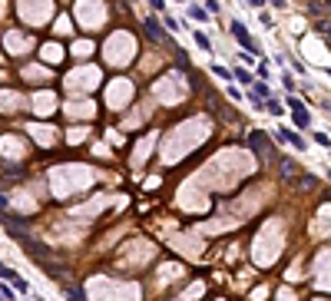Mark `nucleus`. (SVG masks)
I'll use <instances>...</instances> for the list:
<instances>
[{
  "label": "nucleus",
  "instance_id": "39448f33",
  "mask_svg": "<svg viewBox=\"0 0 331 301\" xmlns=\"http://www.w3.org/2000/svg\"><path fill=\"white\" fill-rule=\"evenodd\" d=\"M252 146L258 149V152H272V146H268V139H265L262 133H252Z\"/></svg>",
  "mask_w": 331,
  "mask_h": 301
},
{
  "label": "nucleus",
  "instance_id": "f257e3e1",
  "mask_svg": "<svg viewBox=\"0 0 331 301\" xmlns=\"http://www.w3.org/2000/svg\"><path fill=\"white\" fill-rule=\"evenodd\" d=\"M232 37H235V40H239V43H242L248 53H255V50H258V46H255V40H252V34L245 30V23H242V20L232 23Z\"/></svg>",
  "mask_w": 331,
  "mask_h": 301
},
{
  "label": "nucleus",
  "instance_id": "20e7f679",
  "mask_svg": "<svg viewBox=\"0 0 331 301\" xmlns=\"http://www.w3.org/2000/svg\"><path fill=\"white\" fill-rule=\"evenodd\" d=\"M278 139H282V143H291L298 152H305V139H301V136H295L291 129H278Z\"/></svg>",
  "mask_w": 331,
  "mask_h": 301
},
{
  "label": "nucleus",
  "instance_id": "7ed1b4c3",
  "mask_svg": "<svg viewBox=\"0 0 331 301\" xmlns=\"http://www.w3.org/2000/svg\"><path fill=\"white\" fill-rule=\"evenodd\" d=\"M146 34L153 37L156 43H169V37H166V27H159L156 20H146Z\"/></svg>",
  "mask_w": 331,
  "mask_h": 301
},
{
  "label": "nucleus",
  "instance_id": "0eeeda50",
  "mask_svg": "<svg viewBox=\"0 0 331 301\" xmlns=\"http://www.w3.org/2000/svg\"><path fill=\"white\" fill-rule=\"evenodd\" d=\"M189 17H192V20H199V23H206V20H209V13L202 10V7H189Z\"/></svg>",
  "mask_w": 331,
  "mask_h": 301
},
{
  "label": "nucleus",
  "instance_id": "f3484780",
  "mask_svg": "<svg viewBox=\"0 0 331 301\" xmlns=\"http://www.w3.org/2000/svg\"><path fill=\"white\" fill-rule=\"evenodd\" d=\"M248 3H252V7H265V0H248Z\"/></svg>",
  "mask_w": 331,
  "mask_h": 301
},
{
  "label": "nucleus",
  "instance_id": "f8f14e48",
  "mask_svg": "<svg viewBox=\"0 0 331 301\" xmlns=\"http://www.w3.org/2000/svg\"><path fill=\"white\" fill-rule=\"evenodd\" d=\"M232 76H239V83H252V76H248V73H245V70H235V73H232Z\"/></svg>",
  "mask_w": 331,
  "mask_h": 301
},
{
  "label": "nucleus",
  "instance_id": "423d86ee",
  "mask_svg": "<svg viewBox=\"0 0 331 301\" xmlns=\"http://www.w3.org/2000/svg\"><path fill=\"white\" fill-rule=\"evenodd\" d=\"M63 295L70 301H86V295H83V288H73V285H63Z\"/></svg>",
  "mask_w": 331,
  "mask_h": 301
},
{
  "label": "nucleus",
  "instance_id": "6e6552de",
  "mask_svg": "<svg viewBox=\"0 0 331 301\" xmlns=\"http://www.w3.org/2000/svg\"><path fill=\"white\" fill-rule=\"evenodd\" d=\"M196 43L202 46V50H212V40H209L206 34H202V30H196Z\"/></svg>",
  "mask_w": 331,
  "mask_h": 301
},
{
  "label": "nucleus",
  "instance_id": "dca6fc26",
  "mask_svg": "<svg viewBox=\"0 0 331 301\" xmlns=\"http://www.w3.org/2000/svg\"><path fill=\"white\" fill-rule=\"evenodd\" d=\"M288 0H272V7H285Z\"/></svg>",
  "mask_w": 331,
  "mask_h": 301
},
{
  "label": "nucleus",
  "instance_id": "1a4fd4ad",
  "mask_svg": "<svg viewBox=\"0 0 331 301\" xmlns=\"http://www.w3.org/2000/svg\"><path fill=\"white\" fill-rule=\"evenodd\" d=\"M212 73H215L219 79H232V73H229L225 67H219V63H212Z\"/></svg>",
  "mask_w": 331,
  "mask_h": 301
},
{
  "label": "nucleus",
  "instance_id": "9d476101",
  "mask_svg": "<svg viewBox=\"0 0 331 301\" xmlns=\"http://www.w3.org/2000/svg\"><path fill=\"white\" fill-rule=\"evenodd\" d=\"M255 96H258V100H262V96L268 100V86H265V83H255Z\"/></svg>",
  "mask_w": 331,
  "mask_h": 301
},
{
  "label": "nucleus",
  "instance_id": "f03ea898",
  "mask_svg": "<svg viewBox=\"0 0 331 301\" xmlns=\"http://www.w3.org/2000/svg\"><path fill=\"white\" fill-rule=\"evenodd\" d=\"M288 110H291V116H295V126H301V129H308V126H311L308 110L301 106V100H295V96H291V100H288Z\"/></svg>",
  "mask_w": 331,
  "mask_h": 301
},
{
  "label": "nucleus",
  "instance_id": "9b49d317",
  "mask_svg": "<svg viewBox=\"0 0 331 301\" xmlns=\"http://www.w3.org/2000/svg\"><path fill=\"white\" fill-rule=\"evenodd\" d=\"M258 23H262L265 30H272V27H275V20H272V17H268V13H262V17H258Z\"/></svg>",
  "mask_w": 331,
  "mask_h": 301
},
{
  "label": "nucleus",
  "instance_id": "2eb2a0df",
  "mask_svg": "<svg viewBox=\"0 0 331 301\" xmlns=\"http://www.w3.org/2000/svg\"><path fill=\"white\" fill-rule=\"evenodd\" d=\"M3 209H7V195H0V212H3Z\"/></svg>",
  "mask_w": 331,
  "mask_h": 301
},
{
  "label": "nucleus",
  "instance_id": "4468645a",
  "mask_svg": "<svg viewBox=\"0 0 331 301\" xmlns=\"http://www.w3.org/2000/svg\"><path fill=\"white\" fill-rule=\"evenodd\" d=\"M149 3H153L156 10H163V7H166V0H149Z\"/></svg>",
  "mask_w": 331,
  "mask_h": 301
},
{
  "label": "nucleus",
  "instance_id": "ddd939ff",
  "mask_svg": "<svg viewBox=\"0 0 331 301\" xmlns=\"http://www.w3.org/2000/svg\"><path fill=\"white\" fill-rule=\"evenodd\" d=\"M166 30H179V20H176V17H166Z\"/></svg>",
  "mask_w": 331,
  "mask_h": 301
}]
</instances>
